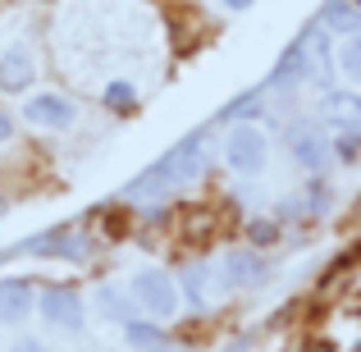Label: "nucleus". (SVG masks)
<instances>
[{"mask_svg": "<svg viewBox=\"0 0 361 352\" xmlns=\"http://www.w3.org/2000/svg\"><path fill=\"white\" fill-rule=\"evenodd\" d=\"M224 156H229L233 169H243V174H256V169L265 165V138L252 128V123H243V128L229 133V142H224Z\"/></svg>", "mask_w": 361, "mask_h": 352, "instance_id": "f257e3e1", "label": "nucleus"}, {"mask_svg": "<svg viewBox=\"0 0 361 352\" xmlns=\"http://www.w3.org/2000/svg\"><path fill=\"white\" fill-rule=\"evenodd\" d=\"M133 293H137V307H147L151 316H169L174 311V284L160 270H142L133 279Z\"/></svg>", "mask_w": 361, "mask_h": 352, "instance_id": "f03ea898", "label": "nucleus"}, {"mask_svg": "<svg viewBox=\"0 0 361 352\" xmlns=\"http://www.w3.org/2000/svg\"><path fill=\"white\" fill-rule=\"evenodd\" d=\"M23 115H27V123H37V128H69L78 110H73V101L55 97V92H42V97H32L23 106Z\"/></svg>", "mask_w": 361, "mask_h": 352, "instance_id": "7ed1b4c3", "label": "nucleus"}, {"mask_svg": "<svg viewBox=\"0 0 361 352\" xmlns=\"http://www.w3.org/2000/svg\"><path fill=\"white\" fill-rule=\"evenodd\" d=\"M37 307H42V316L51 320V325H60V329H78L82 325V302L73 298L69 289H51Z\"/></svg>", "mask_w": 361, "mask_h": 352, "instance_id": "20e7f679", "label": "nucleus"}, {"mask_svg": "<svg viewBox=\"0 0 361 352\" xmlns=\"http://www.w3.org/2000/svg\"><path fill=\"white\" fill-rule=\"evenodd\" d=\"M32 78H37L32 55H27L23 46H9V51L0 55V87H5V92H23Z\"/></svg>", "mask_w": 361, "mask_h": 352, "instance_id": "39448f33", "label": "nucleus"}, {"mask_svg": "<svg viewBox=\"0 0 361 352\" xmlns=\"http://www.w3.org/2000/svg\"><path fill=\"white\" fill-rule=\"evenodd\" d=\"M32 289L23 279H5L0 284V325H23L27 311H32Z\"/></svg>", "mask_w": 361, "mask_h": 352, "instance_id": "423d86ee", "label": "nucleus"}, {"mask_svg": "<svg viewBox=\"0 0 361 352\" xmlns=\"http://www.w3.org/2000/svg\"><path fill=\"white\" fill-rule=\"evenodd\" d=\"M256 279H261V261H256V256H229V265H224V284H229V289L256 284Z\"/></svg>", "mask_w": 361, "mask_h": 352, "instance_id": "0eeeda50", "label": "nucleus"}, {"mask_svg": "<svg viewBox=\"0 0 361 352\" xmlns=\"http://www.w3.org/2000/svg\"><path fill=\"white\" fill-rule=\"evenodd\" d=\"M325 23H329V28H357L361 14H357V5H348V0H329Z\"/></svg>", "mask_w": 361, "mask_h": 352, "instance_id": "6e6552de", "label": "nucleus"}, {"mask_svg": "<svg viewBox=\"0 0 361 352\" xmlns=\"http://www.w3.org/2000/svg\"><path fill=\"white\" fill-rule=\"evenodd\" d=\"M133 101H137V97H133L128 83H110V87H106V106H110V110H119V115H128Z\"/></svg>", "mask_w": 361, "mask_h": 352, "instance_id": "1a4fd4ad", "label": "nucleus"}, {"mask_svg": "<svg viewBox=\"0 0 361 352\" xmlns=\"http://www.w3.org/2000/svg\"><path fill=\"white\" fill-rule=\"evenodd\" d=\"M101 307H106V316H128V302H123V293L119 289H106V293H101Z\"/></svg>", "mask_w": 361, "mask_h": 352, "instance_id": "9d476101", "label": "nucleus"}, {"mask_svg": "<svg viewBox=\"0 0 361 352\" xmlns=\"http://www.w3.org/2000/svg\"><path fill=\"white\" fill-rule=\"evenodd\" d=\"M343 64H348V73H353V78L361 83V42H353V46L343 51Z\"/></svg>", "mask_w": 361, "mask_h": 352, "instance_id": "9b49d317", "label": "nucleus"}, {"mask_svg": "<svg viewBox=\"0 0 361 352\" xmlns=\"http://www.w3.org/2000/svg\"><path fill=\"white\" fill-rule=\"evenodd\" d=\"M128 339H137V344H156V329H151V325H128Z\"/></svg>", "mask_w": 361, "mask_h": 352, "instance_id": "f8f14e48", "label": "nucleus"}, {"mask_svg": "<svg viewBox=\"0 0 361 352\" xmlns=\"http://www.w3.org/2000/svg\"><path fill=\"white\" fill-rule=\"evenodd\" d=\"M9 138H14V119L0 110V142H9Z\"/></svg>", "mask_w": 361, "mask_h": 352, "instance_id": "ddd939ff", "label": "nucleus"}, {"mask_svg": "<svg viewBox=\"0 0 361 352\" xmlns=\"http://www.w3.org/2000/svg\"><path fill=\"white\" fill-rule=\"evenodd\" d=\"M252 238H261V243H270V238H274V229H270V224L261 220V229H256V224H252Z\"/></svg>", "mask_w": 361, "mask_h": 352, "instance_id": "4468645a", "label": "nucleus"}, {"mask_svg": "<svg viewBox=\"0 0 361 352\" xmlns=\"http://www.w3.org/2000/svg\"><path fill=\"white\" fill-rule=\"evenodd\" d=\"M14 352H46V348L37 344V339H23V344H14Z\"/></svg>", "mask_w": 361, "mask_h": 352, "instance_id": "2eb2a0df", "label": "nucleus"}, {"mask_svg": "<svg viewBox=\"0 0 361 352\" xmlns=\"http://www.w3.org/2000/svg\"><path fill=\"white\" fill-rule=\"evenodd\" d=\"M247 5H256V0H224V9H247Z\"/></svg>", "mask_w": 361, "mask_h": 352, "instance_id": "dca6fc26", "label": "nucleus"}, {"mask_svg": "<svg viewBox=\"0 0 361 352\" xmlns=\"http://www.w3.org/2000/svg\"><path fill=\"white\" fill-rule=\"evenodd\" d=\"M42 5H51V0H42Z\"/></svg>", "mask_w": 361, "mask_h": 352, "instance_id": "f3484780", "label": "nucleus"}]
</instances>
